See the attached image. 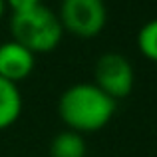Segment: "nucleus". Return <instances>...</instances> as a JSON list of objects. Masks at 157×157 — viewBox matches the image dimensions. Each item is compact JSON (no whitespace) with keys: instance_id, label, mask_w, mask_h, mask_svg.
I'll use <instances>...</instances> for the list:
<instances>
[{"instance_id":"423d86ee","label":"nucleus","mask_w":157,"mask_h":157,"mask_svg":"<svg viewBox=\"0 0 157 157\" xmlns=\"http://www.w3.org/2000/svg\"><path fill=\"white\" fill-rule=\"evenodd\" d=\"M20 113H22V94L18 90V84L0 78V131L14 125Z\"/></svg>"},{"instance_id":"7ed1b4c3","label":"nucleus","mask_w":157,"mask_h":157,"mask_svg":"<svg viewBox=\"0 0 157 157\" xmlns=\"http://www.w3.org/2000/svg\"><path fill=\"white\" fill-rule=\"evenodd\" d=\"M56 14L64 32L80 40H92L100 36L107 24L105 0H62Z\"/></svg>"},{"instance_id":"6e6552de","label":"nucleus","mask_w":157,"mask_h":157,"mask_svg":"<svg viewBox=\"0 0 157 157\" xmlns=\"http://www.w3.org/2000/svg\"><path fill=\"white\" fill-rule=\"evenodd\" d=\"M137 50L141 52V56H145L147 60L157 62V18L145 22L137 32Z\"/></svg>"},{"instance_id":"f257e3e1","label":"nucleus","mask_w":157,"mask_h":157,"mask_svg":"<svg viewBox=\"0 0 157 157\" xmlns=\"http://www.w3.org/2000/svg\"><path fill=\"white\" fill-rule=\"evenodd\" d=\"M115 104L94 82H80L62 92L58 115L68 129L78 133H96L104 129L115 113Z\"/></svg>"},{"instance_id":"1a4fd4ad","label":"nucleus","mask_w":157,"mask_h":157,"mask_svg":"<svg viewBox=\"0 0 157 157\" xmlns=\"http://www.w3.org/2000/svg\"><path fill=\"white\" fill-rule=\"evenodd\" d=\"M38 4H42V0H6V6H8V10H10L12 14L30 10V8L38 6Z\"/></svg>"},{"instance_id":"f03ea898","label":"nucleus","mask_w":157,"mask_h":157,"mask_svg":"<svg viewBox=\"0 0 157 157\" xmlns=\"http://www.w3.org/2000/svg\"><path fill=\"white\" fill-rule=\"evenodd\" d=\"M10 34L12 40L22 44L34 56L50 54L60 46L64 38V28L58 14L44 4L10 16Z\"/></svg>"},{"instance_id":"0eeeda50","label":"nucleus","mask_w":157,"mask_h":157,"mask_svg":"<svg viewBox=\"0 0 157 157\" xmlns=\"http://www.w3.org/2000/svg\"><path fill=\"white\" fill-rule=\"evenodd\" d=\"M88 145L82 133L72 129H64L54 135L50 143V157H86Z\"/></svg>"},{"instance_id":"39448f33","label":"nucleus","mask_w":157,"mask_h":157,"mask_svg":"<svg viewBox=\"0 0 157 157\" xmlns=\"http://www.w3.org/2000/svg\"><path fill=\"white\" fill-rule=\"evenodd\" d=\"M34 66L36 56L30 50H26L22 44L14 40L0 44V78L18 84L34 72Z\"/></svg>"},{"instance_id":"9d476101","label":"nucleus","mask_w":157,"mask_h":157,"mask_svg":"<svg viewBox=\"0 0 157 157\" xmlns=\"http://www.w3.org/2000/svg\"><path fill=\"white\" fill-rule=\"evenodd\" d=\"M8 6H6V0H0V20L4 18V14H6Z\"/></svg>"},{"instance_id":"20e7f679","label":"nucleus","mask_w":157,"mask_h":157,"mask_svg":"<svg viewBox=\"0 0 157 157\" xmlns=\"http://www.w3.org/2000/svg\"><path fill=\"white\" fill-rule=\"evenodd\" d=\"M94 84L111 100H123L131 94L135 72L131 62L119 52H105L94 64Z\"/></svg>"}]
</instances>
